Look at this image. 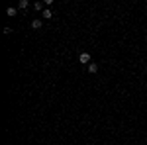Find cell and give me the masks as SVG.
I'll use <instances>...</instances> for the list:
<instances>
[{
	"instance_id": "cell-1",
	"label": "cell",
	"mask_w": 147,
	"mask_h": 145,
	"mask_svg": "<svg viewBox=\"0 0 147 145\" xmlns=\"http://www.w3.org/2000/svg\"><path fill=\"white\" fill-rule=\"evenodd\" d=\"M79 61H80V63L90 65V55H88V53H80V55H79Z\"/></svg>"
},
{
	"instance_id": "cell-2",
	"label": "cell",
	"mask_w": 147,
	"mask_h": 145,
	"mask_svg": "<svg viewBox=\"0 0 147 145\" xmlns=\"http://www.w3.org/2000/svg\"><path fill=\"white\" fill-rule=\"evenodd\" d=\"M96 71H98V65H96V63H90V65H88V73H92V75H94Z\"/></svg>"
},
{
	"instance_id": "cell-3",
	"label": "cell",
	"mask_w": 147,
	"mask_h": 145,
	"mask_svg": "<svg viewBox=\"0 0 147 145\" xmlns=\"http://www.w3.org/2000/svg\"><path fill=\"white\" fill-rule=\"evenodd\" d=\"M32 28H34V30H39V28H41V20H34V22H32Z\"/></svg>"
},
{
	"instance_id": "cell-4",
	"label": "cell",
	"mask_w": 147,
	"mask_h": 145,
	"mask_svg": "<svg viewBox=\"0 0 147 145\" xmlns=\"http://www.w3.org/2000/svg\"><path fill=\"white\" fill-rule=\"evenodd\" d=\"M43 18H45V20H49V18H53V14H51V10H43Z\"/></svg>"
},
{
	"instance_id": "cell-5",
	"label": "cell",
	"mask_w": 147,
	"mask_h": 145,
	"mask_svg": "<svg viewBox=\"0 0 147 145\" xmlns=\"http://www.w3.org/2000/svg\"><path fill=\"white\" fill-rule=\"evenodd\" d=\"M6 14H8V16H16V8H8Z\"/></svg>"
},
{
	"instance_id": "cell-6",
	"label": "cell",
	"mask_w": 147,
	"mask_h": 145,
	"mask_svg": "<svg viewBox=\"0 0 147 145\" xmlns=\"http://www.w3.org/2000/svg\"><path fill=\"white\" fill-rule=\"evenodd\" d=\"M34 8H35V10H41V8H43V2H35Z\"/></svg>"
},
{
	"instance_id": "cell-7",
	"label": "cell",
	"mask_w": 147,
	"mask_h": 145,
	"mask_svg": "<svg viewBox=\"0 0 147 145\" xmlns=\"http://www.w3.org/2000/svg\"><path fill=\"white\" fill-rule=\"evenodd\" d=\"M18 6H20V8H28V0H20Z\"/></svg>"
}]
</instances>
